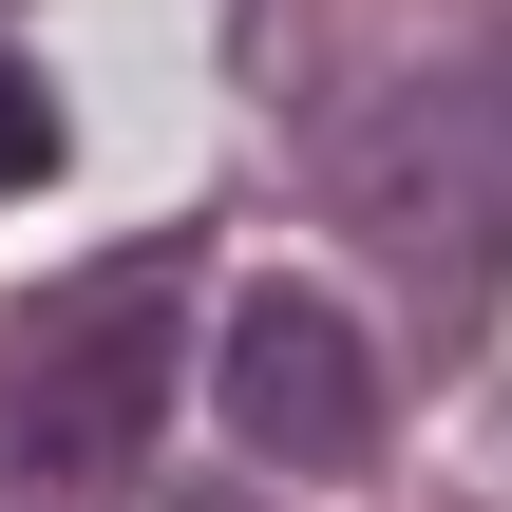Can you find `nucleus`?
<instances>
[{
  "mask_svg": "<svg viewBox=\"0 0 512 512\" xmlns=\"http://www.w3.org/2000/svg\"><path fill=\"white\" fill-rule=\"evenodd\" d=\"M323 190L418 285V323H475L512 285V57H418V76L342 95L323 114Z\"/></svg>",
  "mask_w": 512,
  "mask_h": 512,
  "instance_id": "obj_1",
  "label": "nucleus"
},
{
  "mask_svg": "<svg viewBox=\"0 0 512 512\" xmlns=\"http://www.w3.org/2000/svg\"><path fill=\"white\" fill-rule=\"evenodd\" d=\"M171 380H190V247L152 228V247L76 266L57 304H19V342H0V475L19 494H114L152 456Z\"/></svg>",
  "mask_w": 512,
  "mask_h": 512,
  "instance_id": "obj_2",
  "label": "nucleus"
},
{
  "mask_svg": "<svg viewBox=\"0 0 512 512\" xmlns=\"http://www.w3.org/2000/svg\"><path fill=\"white\" fill-rule=\"evenodd\" d=\"M209 399L266 475H361L380 456V342L323 304V285H247L228 342H209Z\"/></svg>",
  "mask_w": 512,
  "mask_h": 512,
  "instance_id": "obj_3",
  "label": "nucleus"
},
{
  "mask_svg": "<svg viewBox=\"0 0 512 512\" xmlns=\"http://www.w3.org/2000/svg\"><path fill=\"white\" fill-rule=\"evenodd\" d=\"M57 171V95H38V57L0 38V190H38Z\"/></svg>",
  "mask_w": 512,
  "mask_h": 512,
  "instance_id": "obj_4",
  "label": "nucleus"
}]
</instances>
